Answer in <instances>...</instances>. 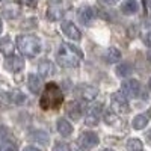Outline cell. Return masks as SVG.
<instances>
[{
  "label": "cell",
  "mask_w": 151,
  "mask_h": 151,
  "mask_svg": "<svg viewBox=\"0 0 151 151\" xmlns=\"http://www.w3.org/2000/svg\"><path fill=\"white\" fill-rule=\"evenodd\" d=\"M101 103H97V104H92L86 109V113H85V124L92 127V125H97L98 121H100V116H101Z\"/></svg>",
  "instance_id": "cell-6"
},
{
  "label": "cell",
  "mask_w": 151,
  "mask_h": 151,
  "mask_svg": "<svg viewBox=\"0 0 151 151\" xmlns=\"http://www.w3.org/2000/svg\"><path fill=\"white\" fill-rule=\"evenodd\" d=\"M150 113H151V110L147 112V113H139L137 116H134V119H133V129H134V130H142V129H145V125H147L148 121H150Z\"/></svg>",
  "instance_id": "cell-14"
},
{
  "label": "cell",
  "mask_w": 151,
  "mask_h": 151,
  "mask_svg": "<svg viewBox=\"0 0 151 151\" xmlns=\"http://www.w3.org/2000/svg\"><path fill=\"white\" fill-rule=\"evenodd\" d=\"M103 2H104L106 5H115V3L118 2V0H103Z\"/></svg>",
  "instance_id": "cell-29"
},
{
  "label": "cell",
  "mask_w": 151,
  "mask_h": 151,
  "mask_svg": "<svg viewBox=\"0 0 151 151\" xmlns=\"http://www.w3.org/2000/svg\"><path fill=\"white\" fill-rule=\"evenodd\" d=\"M104 58H106V60L109 62V64H116V62L121 60V52H119L118 48L110 47L107 52L104 53Z\"/></svg>",
  "instance_id": "cell-18"
},
{
  "label": "cell",
  "mask_w": 151,
  "mask_h": 151,
  "mask_svg": "<svg viewBox=\"0 0 151 151\" xmlns=\"http://www.w3.org/2000/svg\"><path fill=\"white\" fill-rule=\"evenodd\" d=\"M17 47L21 55L27 58H35L41 50V42L33 35H20L17 38Z\"/></svg>",
  "instance_id": "cell-3"
},
{
  "label": "cell",
  "mask_w": 151,
  "mask_h": 151,
  "mask_svg": "<svg viewBox=\"0 0 151 151\" xmlns=\"http://www.w3.org/2000/svg\"><path fill=\"white\" fill-rule=\"evenodd\" d=\"M103 119H104V122L107 125H110V127H113V129L121 127V125H122L121 118L118 116V113H115L113 110H106L104 115H103Z\"/></svg>",
  "instance_id": "cell-12"
},
{
  "label": "cell",
  "mask_w": 151,
  "mask_h": 151,
  "mask_svg": "<svg viewBox=\"0 0 151 151\" xmlns=\"http://www.w3.org/2000/svg\"><path fill=\"white\" fill-rule=\"evenodd\" d=\"M38 71H40L41 77L47 79V77H50V76L55 73V70H53V64H52L50 60H41V62H40V65H38Z\"/></svg>",
  "instance_id": "cell-15"
},
{
  "label": "cell",
  "mask_w": 151,
  "mask_h": 151,
  "mask_svg": "<svg viewBox=\"0 0 151 151\" xmlns=\"http://www.w3.org/2000/svg\"><path fill=\"white\" fill-rule=\"evenodd\" d=\"M0 32H2V20H0Z\"/></svg>",
  "instance_id": "cell-34"
},
{
  "label": "cell",
  "mask_w": 151,
  "mask_h": 151,
  "mask_svg": "<svg viewBox=\"0 0 151 151\" xmlns=\"http://www.w3.org/2000/svg\"><path fill=\"white\" fill-rule=\"evenodd\" d=\"M12 52H14V44H12L11 38H8V36L0 38V53L9 56V55H12Z\"/></svg>",
  "instance_id": "cell-16"
},
{
  "label": "cell",
  "mask_w": 151,
  "mask_h": 151,
  "mask_svg": "<svg viewBox=\"0 0 151 151\" xmlns=\"http://www.w3.org/2000/svg\"><path fill=\"white\" fill-rule=\"evenodd\" d=\"M53 151H71V150H70V147L67 144H56Z\"/></svg>",
  "instance_id": "cell-25"
},
{
  "label": "cell",
  "mask_w": 151,
  "mask_h": 151,
  "mask_svg": "<svg viewBox=\"0 0 151 151\" xmlns=\"http://www.w3.org/2000/svg\"><path fill=\"white\" fill-rule=\"evenodd\" d=\"M5 68L11 73H20L24 68V59L20 58V56L9 55L5 60Z\"/></svg>",
  "instance_id": "cell-8"
},
{
  "label": "cell",
  "mask_w": 151,
  "mask_h": 151,
  "mask_svg": "<svg viewBox=\"0 0 151 151\" xmlns=\"http://www.w3.org/2000/svg\"><path fill=\"white\" fill-rule=\"evenodd\" d=\"M121 11H122V14H125V15H132V14H134V12L137 11V3L134 2V0H127V2H124L121 5Z\"/></svg>",
  "instance_id": "cell-20"
},
{
  "label": "cell",
  "mask_w": 151,
  "mask_h": 151,
  "mask_svg": "<svg viewBox=\"0 0 151 151\" xmlns=\"http://www.w3.org/2000/svg\"><path fill=\"white\" fill-rule=\"evenodd\" d=\"M79 144L82 148H94L98 144V136L94 132H83L79 136Z\"/></svg>",
  "instance_id": "cell-9"
},
{
  "label": "cell",
  "mask_w": 151,
  "mask_h": 151,
  "mask_svg": "<svg viewBox=\"0 0 151 151\" xmlns=\"http://www.w3.org/2000/svg\"><path fill=\"white\" fill-rule=\"evenodd\" d=\"M144 44H145L147 47H151V30L144 35Z\"/></svg>",
  "instance_id": "cell-27"
},
{
  "label": "cell",
  "mask_w": 151,
  "mask_h": 151,
  "mask_svg": "<svg viewBox=\"0 0 151 151\" xmlns=\"http://www.w3.org/2000/svg\"><path fill=\"white\" fill-rule=\"evenodd\" d=\"M41 79L38 77L36 74H29V77H27V86H29V89L32 91V92H38L41 89Z\"/></svg>",
  "instance_id": "cell-19"
},
{
  "label": "cell",
  "mask_w": 151,
  "mask_h": 151,
  "mask_svg": "<svg viewBox=\"0 0 151 151\" xmlns=\"http://www.w3.org/2000/svg\"><path fill=\"white\" fill-rule=\"evenodd\" d=\"M76 92H77V95L83 100V101H92V100H95V97L98 95V89L95 86L83 85V83L76 88Z\"/></svg>",
  "instance_id": "cell-7"
},
{
  "label": "cell",
  "mask_w": 151,
  "mask_h": 151,
  "mask_svg": "<svg viewBox=\"0 0 151 151\" xmlns=\"http://www.w3.org/2000/svg\"><path fill=\"white\" fill-rule=\"evenodd\" d=\"M62 30H64V33L70 38V40H73V41H79L82 38L80 30L71 21H64V23H62Z\"/></svg>",
  "instance_id": "cell-10"
},
{
  "label": "cell",
  "mask_w": 151,
  "mask_h": 151,
  "mask_svg": "<svg viewBox=\"0 0 151 151\" xmlns=\"http://www.w3.org/2000/svg\"><path fill=\"white\" fill-rule=\"evenodd\" d=\"M6 139H8V130L5 127H0V144Z\"/></svg>",
  "instance_id": "cell-26"
},
{
  "label": "cell",
  "mask_w": 151,
  "mask_h": 151,
  "mask_svg": "<svg viewBox=\"0 0 151 151\" xmlns=\"http://www.w3.org/2000/svg\"><path fill=\"white\" fill-rule=\"evenodd\" d=\"M0 151H18L17 148V144L12 142V141H3L2 144H0Z\"/></svg>",
  "instance_id": "cell-23"
},
{
  "label": "cell",
  "mask_w": 151,
  "mask_h": 151,
  "mask_svg": "<svg viewBox=\"0 0 151 151\" xmlns=\"http://www.w3.org/2000/svg\"><path fill=\"white\" fill-rule=\"evenodd\" d=\"M119 92L122 95H125L127 98H136L141 94V83L137 80H134V79H129V80L122 82Z\"/></svg>",
  "instance_id": "cell-5"
},
{
  "label": "cell",
  "mask_w": 151,
  "mask_h": 151,
  "mask_svg": "<svg viewBox=\"0 0 151 151\" xmlns=\"http://www.w3.org/2000/svg\"><path fill=\"white\" fill-rule=\"evenodd\" d=\"M148 85H150V89H151V80H150V83H148Z\"/></svg>",
  "instance_id": "cell-35"
},
{
  "label": "cell",
  "mask_w": 151,
  "mask_h": 151,
  "mask_svg": "<svg viewBox=\"0 0 151 151\" xmlns=\"http://www.w3.org/2000/svg\"><path fill=\"white\" fill-rule=\"evenodd\" d=\"M8 97H9V101H11L12 104H21V103L24 101V95H23L20 91H11V92L8 94Z\"/></svg>",
  "instance_id": "cell-22"
},
{
  "label": "cell",
  "mask_w": 151,
  "mask_h": 151,
  "mask_svg": "<svg viewBox=\"0 0 151 151\" xmlns=\"http://www.w3.org/2000/svg\"><path fill=\"white\" fill-rule=\"evenodd\" d=\"M130 73H132V67L129 64H122L116 68V74L121 76V77H125V76H129Z\"/></svg>",
  "instance_id": "cell-24"
},
{
  "label": "cell",
  "mask_w": 151,
  "mask_h": 151,
  "mask_svg": "<svg viewBox=\"0 0 151 151\" xmlns=\"http://www.w3.org/2000/svg\"><path fill=\"white\" fill-rule=\"evenodd\" d=\"M83 55L82 52L73 44L62 42L59 50H58V64L64 68H74L80 64Z\"/></svg>",
  "instance_id": "cell-1"
},
{
  "label": "cell",
  "mask_w": 151,
  "mask_h": 151,
  "mask_svg": "<svg viewBox=\"0 0 151 151\" xmlns=\"http://www.w3.org/2000/svg\"><path fill=\"white\" fill-rule=\"evenodd\" d=\"M24 151H40V150L35 147H27V148H24Z\"/></svg>",
  "instance_id": "cell-30"
},
{
  "label": "cell",
  "mask_w": 151,
  "mask_h": 151,
  "mask_svg": "<svg viewBox=\"0 0 151 151\" xmlns=\"http://www.w3.org/2000/svg\"><path fill=\"white\" fill-rule=\"evenodd\" d=\"M127 150L129 151H142L144 150V144L137 139V137H132L127 141Z\"/></svg>",
  "instance_id": "cell-21"
},
{
  "label": "cell",
  "mask_w": 151,
  "mask_h": 151,
  "mask_svg": "<svg viewBox=\"0 0 151 151\" xmlns=\"http://www.w3.org/2000/svg\"><path fill=\"white\" fill-rule=\"evenodd\" d=\"M67 115L73 119V121H77L80 116H82V113H83V106L79 103V101H70L67 104Z\"/></svg>",
  "instance_id": "cell-11"
},
{
  "label": "cell",
  "mask_w": 151,
  "mask_h": 151,
  "mask_svg": "<svg viewBox=\"0 0 151 151\" xmlns=\"http://www.w3.org/2000/svg\"><path fill=\"white\" fill-rule=\"evenodd\" d=\"M110 106H112V110L121 115V113H127L129 112V101H127V97L122 95L121 92H115L112 94L110 97Z\"/></svg>",
  "instance_id": "cell-4"
},
{
  "label": "cell",
  "mask_w": 151,
  "mask_h": 151,
  "mask_svg": "<svg viewBox=\"0 0 151 151\" xmlns=\"http://www.w3.org/2000/svg\"><path fill=\"white\" fill-rule=\"evenodd\" d=\"M101 151H113V150H110V148H104V150H101Z\"/></svg>",
  "instance_id": "cell-33"
},
{
  "label": "cell",
  "mask_w": 151,
  "mask_h": 151,
  "mask_svg": "<svg viewBox=\"0 0 151 151\" xmlns=\"http://www.w3.org/2000/svg\"><path fill=\"white\" fill-rule=\"evenodd\" d=\"M148 60L151 62V52H148Z\"/></svg>",
  "instance_id": "cell-32"
},
{
  "label": "cell",
  "mask_w": 151,
  "mask_h": 151,
  "mask_svg": "<svg viewBox=\"0 0 151 151\" xmlns=\"http://www.w3.org/2000/svg\"><path fill=\"white\" fill-rule=\"evenodd\" d=\"M77 17H79L82 24H89L92 21V18H94V12H92L91 6H88V5L82 6L79 9V12H77Z\"/></svg>",
  "instance_id": "cell-13"
},
{
  "label": "cell",
  "mask_w": 151,
  "mask_h": 151,
  "mask_svg": "<svg viewBox=\"0 0 151 151\" xmlns=\"http://www.w3.org/2000/svg\"><path fill=\"white\" fill-rule=\"evenodd\" d=\"M23 3L29 5L30 8H35V6H36V0H23Z\"/></svg>",
  "instance_id": "cell-28"
},
{
  "label": "cell",
  "mask_w": 151,
  "mask_h": 151,
  "mask_svg": "<svg viewBox=\"0 0 151 151\" xmlns=\"http://www.w3.org/2000/svg\"><path fill=\"white\" fill-rule=\"evenodd\" d=\"M148 142H150V145H151V133H148Z\"/></svg>",
  "instance_id": "cell-31"
},
{
  "label": "cell",
  "mask_w": 151,
  "mask_h": 151,
  "mask_svg": "<svg viewBox=\"0 0 151 151\" xmlns=\"http://www.w3.org/2000/svg\"><path fill=\"white\" fill-rule=\"evenodd\" d=\"M62 101H64V94L59 89V86L55 83H48L44 88V92L41 94L40 104L44 110H52V109H59Z\"/></svg>",
  "instance_id": "cell-2"
},
{
  "label": "cell",
  "mask_w": 151,
  "mask_h": 151,
  "mask_svg": "<svg viewBox=\"0 0 151 151\" xmlns=\"http://www.w3.org/2000/svg\"><path fill=\"white\" fill-rule=\"evenodd\" d=\"M58 132L60 133V136H70L71 134V132H73V127H71V124L67 121V119H64V118H60V119H58Z\"/></svg>",
  "instance_id": "cell-17"
}]
</instances>
